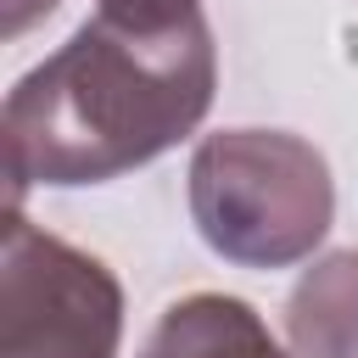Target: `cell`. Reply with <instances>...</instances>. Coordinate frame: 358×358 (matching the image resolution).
<instances>
[{"instance_id": "6", "label": "cell", "mask_w": 358, "mask_h": 358, "mask_svg": "<svg viewBox=\"0 0 358 358\" xmlns=\"http://www.w3.org/2000/svg\"><path fill=\"white\" fill-rule=\"evenodd\" d=\"M56 0H6V34H22L34 17H45Z\"/></svg>"}, {"instance_id": "4", "label": "cell", "mask_w": 358, "mask_h": 358, "mask_svg": "<svg viewBox=\"0 0 358 358\" xmlns=\"http://www.w3.org/2000/svg\"><path fill=\"white\" fill-rule=\"evenodd\" d=\"M140 358H291V352H280L268 324L241 296L196 291L157 319Z\"/></svg>"}, {"instance_id": "1", "label": "cell", "mask_w": 358, "mask_h": 358, "mask_svg": "<svg viewBox=\"0 0 358 358\" xmlns=\"http://www.w3.org/2000/svg\"><path fill=\"white\" fill-rule=\"evenodd\" d=\"M213 78L201 0H101L6 95L11 207L28 185H101L162 157L207 117Z\"/></svg>"}, {"instance_id": "3", "label": "cell", "mask_w": 358, "mask_h": 358, "mask_svg": "<svg viewBox=\"0 0 358 358\" xmlns=\"http://www.w3.org/2000/svg\"><path fill=\"white\" fill-rule=\"evenodd\" d=\"M123 291L112 268L6 207L0 358H117Z\"/></svg>"}, {"instance_id": "5", "label": "cell", "mask_w": 358, "mask_h": 358, "mask_svg": "<svg viewBox=\"0 0 358 358\" xmlns=\"http://www.w3.org/2000/svg\"><path fill=\"white\" fill-rule=\"evenodd\" d=\"M296 358H358V246L319 257L285 296Z\"/></svg>"}, {"instance_id": "2", "label": "cell", "mask_w": 358, "mask_h": 358, "mask_svg": "<svg viewBox=\"0 0 358 358\" xmlns=\"http://www.w3.org/2000/svg\"><path fill=\"white\" fill-rule=\"evenodd\" d=\"M336 213L324 157L280 129H224L190 157V218L201 241L241 268L302 263Z\"/></svg>"}]
</instances>
